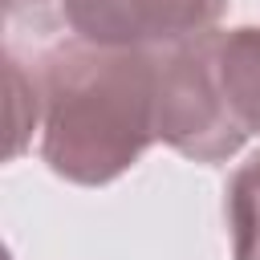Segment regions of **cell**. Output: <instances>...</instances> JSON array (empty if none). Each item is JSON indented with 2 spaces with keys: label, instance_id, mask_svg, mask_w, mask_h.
I'll list each match as a JSON object with an SVG mask.
<instances>
[{
  "label": "cell",
  "instance_id": "cell-1",
  "mask_svg": "<svg viewBox=\"0 0 260 260\" xmlns=\"http://www.w3.org/2000/svg\"><path fill=\"white\" fill-rule=\"evenodd\" d=\"M41 158L77 187L122 179L158 142V53L53 41L32 61Z\"/></svg>",
  "mask_w": 260,
  "mask_h": 260
},
{
  "label": "cell",
  "instance_id": "cell-2",
  "mask_svg": "<svg viewBox=\"0 0 260 260\" xmlns=\"http://www.w3.org/2000/svg\"><path fill=\"white\" fill-rule=\"evenodd\" d=\"M260 134V24L211 28L158 53V142L223 162Z\"/></svg>",
  "mask_w": 260,
  "mask_h": 260
},
{
  "label": "cell",
  "instance_id": "cell-3",
  "mask_svg": "<svg viewBox=\"0 0 260 260\" xmlns=\"http://www.w3.org/2000/svg\"><path fill=\"white\" fill-rule=\"evenodd\" d=\"M228 0H57V24L89 45L167 53L219 24Z\"/></svg>",
  "mask_w": 260,
  "mask_h": 260
},
{
  "label": "cell",
  "instance_id": "cell-4",
  "mask_svg": "<svg viewBox=\"0 0 260 260\" xmlns=\"http://www.w3.org/2000/svg\"><path fill=\"white\" fill-rule=\"evenodd\" d=\"M223 219L232 236V260H260V150L232 171L223 187Z\"/></svg>",
  "mask_w": 260,
  "mask_h": 260
},
{
  "label": "cell",
  "instance_id": "cell-5",
  "mask_svg": "<svg viewBox=\"0 0 260 260\" xmlns=\"http://www.w3.org/2000/svg\"><path fill=\"white\" fill-rule=\"evenodd\" d=\"M8 28H32V32H61L57 24V0H4Z\"/></svg>",
  "mask_w": 260,
  "mask_h": 260
}]
</instances>
